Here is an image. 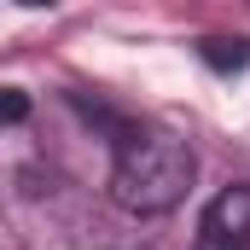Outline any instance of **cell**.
Masks as SVG:
<instances>
[{
  "mask_svg": "<svg viewBox=\"0 0 250 250\" xmlns=\"http://www.w3.org/2000/svg\"><path fill=\"white\" fill-rule=\"evenodd\" d=\"M198 157L181 134L169 128H123L117 134V163H111V198L128 215H169L192 192Z\"/></svg>",
  "mask_w": 250,
  "mask_h": 250,
  "instance_id": "1",
  "label": "cell"
},
{
  "mask_svg": "<svg viewBox=\"0 0 250 250\" xmlns=\"http://www.w3.org/2000/svg\"><path fill=\"white\" fill-rule=\"evenodd\" d=\"M192 250H250V181H233L204 204Z\"/></svg>",
  "mask_w": 250,
  "mask_h": 250,
  "instance_id": "2",
  "label": "cell"
},
{
  "mask_svg": "<svg viewBox=\"0 0 250 250\" xmlns=\"http://www.w3.org/2000/svg\"><path fill=\"white\" fill-rule=\"evenodd\" d=\"M198 59L209 64L215 76H233V70H245V64H250V41H245V35H233V41H227V35H215V41H204V47H198Z\"/></svg>",
  "mask_w": 250,
  "mask_h": 250,
  "instance_id": "3",
  "label": "cell"
},
{
  "mask_svg": "<svg viewBox=\"0 0 250 250\" xmlns=\"http://www.w3.org/2000/svg\"><path fill=\"white\" fill-rule=\"evenodd\" d=\"M23 117H29V93L0 87V123H23Z\"/></svg>",
  "mask_w": 250,
  "mask_h": 250,
  "instance_id": "4",
  "label": "cell"
},
{
  "mask_svg": "<svg viewBox=\"0 0 250 250\" xmlns=\"http://www.w3.org/2000/svg\"><path fill=\"white\" fill-rule=\"evenodd\" d=\"M18 6H35V12H41V6H59V0H18Z\"/></svg>",
  "mask_w": 250,
  "mask_h": 250,
  "instance_id": "5",
  "label": "cell"
}]
</instances>
